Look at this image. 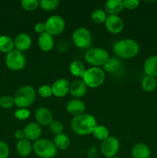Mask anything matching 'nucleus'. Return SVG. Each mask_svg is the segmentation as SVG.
Returning a JSON list of instances; mask_svg holds the SVG:
<instances>
[{"label": "nucleus", "mask_w": 157, "mask_h": 158, "mask_svg": "<svg viewBox=\"0 0 157 158\" xmlns=\"http://www.w3.org/2000/svg\"><path fill=\"white\" fill-rule=\"evenodd\" d=\"M52 117H53L50 110L43 106L38 108L35 112V121L41 127L49 126L53 120Z\"/></svg>", "instance_id": "ddd939ff"}, {"label": "nucleus", "mask_w": 157, "mask_h": 158, "mask_svg": "<svg viewBox=\"0 0 157 158\" xmlns=\"http://www.w3.org/2000/svg\"><path fill=\"white\" fill-rule=\"evenodd\" d=\"M123 6H124V9L132 10L138 8V6H139V2L138 0H124Z\"/></svg>", "instance_id": "e433bc0d"}, {"label": "nucleus", "mask_w": 157, "mask_h": 158, "mask_svg": "<svg viewBox=\"0 0 157 158\" xmlns=\"http://www.w3.org/2000/svg\"><path fill=\"white\" fill-rule=\"evenodd\" d=\"M143 69L146 76L157 77V56H152L148 57L143 65Z\"/></svg>", "instance_id": "412c9836"}, {"label": "nucleus", "mask_w": 157, "mask_h": 158, "mask_svg": "<svg viewBox=\"0 0 157 158\" xmlns=\"http://www.w3.org/2000/svg\"><path fill=\"white\" fill-rule=\"evenodd\" d=\"M156 109H157V104H156Z\"/></svg>", "instance_id": "a19ab883"}, {"label": "nucleus", "mask_w": 157, "mask_h": 158, "mask_svg": "<svg viewBox=\"0 0 157 158\" xmlns=\"http://www.w3.org/2000/svg\"><path fill=\"white\" fill-rule=\"evenodd\" d=\"M38 45L43 52H49L54 47V38L47 32L39 35L38 38Z\"/></svg>", "instance_id": "a211bd4d"}, {"label": "nucleus", "mask_w": 157, "mask_h": 158, "mask_svg": "<svg viewBox=\"0 0 157 158\" xmlns=\"http://www.w3.org/2000/svg\"><path fill=\"white\" fill-rule=\"evenodd\" d=\"M156 80L155 77H149V76H146L143 77L141 82L142 88L146 92H152L156 87Z\"/></svg>", "instance_id": "cd10ccee"}, {"label": "nucleus", "mask_w": 157, "mask_h": 158, "mask_svg": "<svg viewBox=\"0 0 157 158\" xmlns=\"http://www.w3.org/2000/svg\"><path fill=\"white\" fill-rule=\"evenodd\" d=\"M21 6L26 11L32 12L39 6V1L38 0H22L21 2Z\"/></svg>", "instance_id": "7c9ffc66"}, {"label": "nucleus", "mask_w": 157, "mask_h": 158, "mask_svg": "<svg viewBox=\"0 0 157 158\" xmlns=\"http://www.w3.org/2000/svg\"><path fill=\"white\" fill-rule=\"evenodd\" d=\"M52 142L54 143L56 149L60 151H66L70 146V139L67 134L63 133L55 135Z\"/></svg>", "instance_id": "b1692460"}, {"label": "nucleus", "mask_w": 157, "mask_h": 158, "mask_svg": "<svg viewBox=\"0 0 157 158\" xmlns=\"http://www.w3.org/2000/svg\"><path fill=\"white\" fill-rule=\"evenodd\" d=\"M119 141L118 139L113 136H109L108 138L103 140L100 146V150L103 155L107 158H110L116 156L119 151Z\"/></svg>", "instance_id": "9d476101"}, {"label": "nucleus", "mask_w": 157, "mask_h": 158, "mask_svg": "<svg viewBox=\"0 0 157 158\" xmlns=\"http://www.w3.org/2000/svg\"><path fill=\"white\" fill-rule=\"evenodd\" d=\"M23 131H24L25 138L29 141H35L38 140L42 133V127L36 122L29 123L25 127Z\"/></svg>", "instance_id": "4468645a"}, {"label": "nucleus", "mask_w": 157, "mask_h": 158, "mask_svg": "<svg viewBox=\"0 0 157 158\" xmlns=\"http://www.w3.org/2000/svg\"><path fill=\"white\" fill-rule=\"evenodd\" d=\"M34 30H35V32L39 34V35L46 32V26H45V23H37L34 26Z\"/></svg>", "instance_id": "4c0bfd02"}, {"label": "nucleus", "mask_w": 157, "mask_h": 158, "mask_svg": "<svg viewBox=\"0 0 157 158\" xmlns=\"http://www.w3.org/2000/svg\"><path fill=\"white\" fill-rule=\"evenodd\" d=\"M97 125L95 117L89 114H83L74 117L71 121V128L76 134L80 136L92 134Z\"/></svg>", "instance_id": "f257e3e1"}, {"label": "nucleus", "mask_w": 157, "mask_h": 158, "mask_svg": "<svg viewBox=\"0 0 157 158\" xmlns=\"http://www.w3.org/2000/svg\"><path fill=\"white\" fill-rule=\"evenodd\" d=\"M58 0H41L39 1V7L44 11L51 12L58 7Z\"/></svg>", "instance_id": "c756f323"}, {"label": "nucleus", "mask_w": 157, "mask_h": 158, "mask_svg": "<svg viewBox=\"0 0 157 158\" xmlns=\"http://www.w3.org/2000/svg\"><path fill=\"white\" fill-rule=\"evenodd\" d=\"M123 63L118 57H112L109 58L107 63L103 66V70L111 73H119L123 69Z\"/></svg>", "instance_id": "aec40b11"}, {"label": "nucleus", "mask_w": 157, "mask_h": 158, "mask_svg": "<svg viewBox=\"0 0 157 158\" xmlns=\"http://www.w3.org/2000/svg\"><path fill=\"white\" fill-rule=\"evenodd\" d=\"M14 137L17 140H21L25 138V134L23 130H17L14 133Z\"/></svg>", "instance_id": "58836bf2"}, {"label": "nucleus", "mask_w": 157, "mask_h": 158, "mask_svg": "<svg viewBox=\"0 0 157 158\" xmlns=\"http://www.w3.org/2000/svg\"><path fill=\"white\" fill-rule=\"evenodd\" d=\"M15 105L13 97L11 96H2L0 97V106L3 109H10Z\"/></svg>", "instance_id": "2f4dec72"}, {"label": "nucleus", "mask_w": 157, "mask_h": 158, "mask_svg": "<svg viewBox=\"0 0 157 158\" xmlns=\"http://www.w3.org/2000/svg\"><path fill=\"white\" fill-rule=\"evenodd\" d=\"M38 94L42 98H48L52 95V87L47 84L42 85L38 89Z\"/></svg>", "instance_id": "f704fd0d"}, {"label": "nucleus", "mask_w": 157, "mask_h": 158, "mask_svg": "<svg viewBox=\"0 0 157 158\" xmlns=\"http://www.w3.org/2000/svg\"><path fill=\"white\" fill-rule=\"evenodd\" d=\"M87 88V86L83 80H75L70 83L69 94L75 99L81 98L86 94Z\"/></svg>", "instance_id": "f3484780"}, {"label": "nucleus", "mask_w": 157, "mask_h": 158, "mask_svg": "<svg viewBox=\"0 0 157 158\" xmlns=\"http://www.w3.org/2000/svg\"><path fill=\"white\" fill-rule=\"evenodd\" d=\"M108 15H106V12L105 10L103 9H95L91 14V19L92 21L97 24H102V23H105L106 18Z\"/></svg>", "instance_id": "c85d7f7f"}, {"label": "nucleus", "mask_w": 157, "mask_h": 158, "mask_svg": "<svg viewBox=\"0 0 157 158\" xmlns=\"http://www.w3.org/2000/svg\"><path fill=\"white\" fill-rule=\"evenodd\" d=\"M46 32L55 36L61 34L66 27V22L64 19L58 15H54L49 17L45 23Z\"/></svg>", "instance_id": "1a4fd4ad"}, {"label": "nucleus", "mask_w": 157, "mask_h": 158, "mask_svg": "<svg viewBox=\"0 0 157 158\" xmlns=\"http://www.w3.org/2000/svg\"><path fill=\"white\" fill-rule=\"evenodd\" d=\"M86 70V66L80 60H74L69 64V72L75 77L82 78Z\"/></svg>", "instance_id": "393cba45"}, {"label": "nucleus", "mask_w": 157, "mask_h": 158, "mask_svg": "<svg viewBox=\"0 0 157 158\" xmlns=\"http://www.w3.org/2000/svg\"><path fill=\"white\" fill-rule=\"evenodd\" d=\"M33 151L40 158H53L56 155L57 149L52 140L39 138L32 145Z\"/></svg>", "instance_id": "423d86ee"}, {"label": "nucleus", "mask_w": 157, "mask_h": 158, "mask_svg": "<svg viewBox=\"0 0 157 158\" xmlns=\"http://www.w3.org/2000/svg\"><path fill=\"white\" fill-rule=\"evenodd\" d=\"M110 158H121V157H117V156H114V157H110Z\"/></svg>", "instance_id": "ea45409f"}, {"label": "nucleus", "mask_w": 157, "mask_h": 158, "mask_svg": "<svg viewBox=\"0 0 157 158\" xmlns=\"http://www.w3.org/2000/svg\"><path fill=\"white\" fill-rule=\"evenodd\" d=\"M124 9L122 0H108L105 3V12L109 15H118Z\"/></svg>", "instance_id": "6ab92c4d"}, {"label": "nucleus", "mask_w": 157, "mask_h": 158, "mask_svg": "<svg viewBox=\"0 0 157 158\" xmlns=\"http://www.w3.org/2000/svg\"><path fill=\"white\" fill-rule=\"evenodd\" d=\"M85 60L94 67L103 66L110 56L107 50L103 48H89L85 53Z\"/></svg>", "instance_id": "20e7f679"}, {"label": "nucleus", "mask_w": 157, "mask_h": 158, "mask_svg": "<svg viewBox=\"0 0 157 158\" xmlns=\"http://www.w3.org/2000/svg\"><path fill=\"white\" fill-rule=\"evenodd\" d=\"M32 151H33V148H32V143L27 139L24 138L17 142L16 151L18 155L21 156V157H29L32 154Z\"/></svg>", "instance_id": "5701e85b"}, {"label": "nucleus", "mask_w": 157, "mask_h": 158, "mask_svg": "<svg viewBox=\"0 0 157 158\" xmlns=\"http://www.w3.org/2000/svg\"><path fill=\"white\" fill-rule=\"evenodd\" d=\"M150 154L149 148L143 143H137L132 149V158H149Z\"/></svg>", "instance_id": "4be33fe9"}, {"label": "nucleus", "mask_w": 157, "mask_h": 158, "mask_svg": "<svg viewBox=\"0 0 157 158\" xmlns=\"http://www.w3.org/2000/svg\"><path fill=\"white\" fill-rule=\"evenodd\" d=\"M15 45L14 40L7 35H0V52L8 54L13 50Z\"/></svg>", "instance_id": "a878e982"}, {"label": "nucleus", "mask_w": 157, "mask_h": 158, "mask_svg": "<svg viewBox=\"0 0 157 158\" xmlns=\"http://www.w3.org/2000/svg\"><path fill=\"white\" fill-rule=\"evenodd\" d=\"M26 64V58L22 52L13 49L6 56V65L8 69L12 71H19L24 69Z\"/></svg>", "instance_id": "0eeeda50"}, {"label": "nucleus", "mask_w": 157, "mask_h": 158, "mask_svg": "<svg viewBox=\"0 0 157 158\" xmlns=\"http://www.w3.org/2000/svg\"><path fill=\"white\" fill-rule=\"evenodd\" d=\"M66 110L68 114L74 117H77V116L85 114L86 104L83 100L79 99H72L66 103Z\"/></svg>", "instance_id": "2eb2a0df"}, {"label": "nucleus", "mask_w": 157, "mask_h": 158, "mask_svg": "<svg viewBox=\"0 0 157 158\" xmlns=\"http://www.w3.org/2000/svg\"><path fill=\"white\" fill-rule=\"evenodd\" d=\"M49 127L51 132L55 134V135L62 134L64 131V127H63L62 123L59 120H52V123L49 124Z\"/></svg>", "instance_id": "473e14b6"}, {"label": "nucleus", "mask_w": 157, "mask_h": 158, "mask_svg": "<svg viewBox=\"0 0 157 158\" xmlns=\"http://www.w3.org/2000/svg\"><path fill=\"white\" fill-rule=\"evenodd\" d=\"M14 103L18 108H28L32 106L36 98V92L32 86L29 85L20 87L13 97Z\"/></svg>", "instance_id": "7ed1b4c3"}, {"label": "nucleus", "mask_w": 157, "mask_h": 158, "mask_svg": "<svg viewBox=\"0 0 157 158\" xmlns=\"http://www.w3.org/2000/svg\"><path fill=\"white\" fill-rule=\"evenodd\" d=\"M112 51L119 59H132L138 55L139 46L135 40L132 39H123L114 43Z\"/></svg>", "instance_id": "f03ea898"}, {"label": "nucleus", "mask_w": 157, "mask_h": 158, "mask_svg": "<svg viewBox=\"0 0 157 158\" xmlns=\"http://www.w3.org/2000/svg\"><path fill=\"white\" fill-rule=\"evenodd\" d=\"M69 86L70 83L68 80L65 78L58 79L51 86L52 95L58 98L64 97L69 93Z\"/></svg>", "instance_id": "f8f14e48"}, {"label": "nucleus", "mask_w": 157, "mask_h": 158, "mask_svg": "<svg viewBox=\"0 0 157 158\" xmlns=\"http://www.w3.org/2000/svg\"><path fill=\"white\" fill-rule=\"evenodd\" d=\"M9 155V145L3 140H0V158H8Z\"/></svg>", "instance_id": "c9c22d12"}, {"label": "nucleus", "mask_w": 157, "mask_h": 158, "mask_svg": "<svg viewBox=\"0 0 157 158\" xmlns=\"http://www.w3.org/2000/svg\"><path fill=\"white\" fill-rule=\"evenodd\" d=\"M72 38L75 46L80 49H88L92 44V35L89 29L85 27H79L75 29Z\"/></svg>", "instance_id": "6e6552de"}, {"label": "nucleus", "mask_w": 157, "mask_h": 158, "mask_svg": "<svg viewBox=\"0 0 157 158\" xmlns=\"http://www.w3.org/2000/svg\"><path fill=\"white\" fill-rule=\"evenodd\" d=\"M32 44V37L27 33L22 32L17 35L14 40V45L17 50L24 52L30 49Z\"/></svg>", "instance_id": "dca6fc26"}, {"label": "nucleus", "mask_w": 157, "mask_h": 158, "mask_svg": "<svg viewBox=\"0 0 157 158\" xmlns=\"http://www.w3.org/2000/svg\"><path fill=\"white\" fill-rule=\"evenodd\" d=\"M105 26L110 33L119 34L124 28V22L118 15H108L105 22Z\"/></svg>", "instance_id": "9b49d317"}, {"label": "nucleus", "mask_w": 157, "mask_h": 158, "mask_svg": "<svg viewBox=\"0 0 157 158\" xmlns=\"http://www.w3.org/2000/svg\"><path fill=\"white\" fill-rule=\"evenodd\" d=\"M106 73L103 69L100 67L92 66L86 70L82 80L87 86V87L95 89L101 86L105 81Z\"/></svg>", "instance_id": "39448f33"}, {"label": "nucleus", "mask_w": 157, "mask_h": 158, "mask_svg": "<svg viewBox=\"0 0 157 158\" xmlns=\"http://www.w3.org/2000/svg\"><path fill=\"white\" fill-rule=\"evenodd\" d=\"M92 134L95 139L102 142L110 136L109 129L103 125H96Z\"/></svg>", "instance_id": "bb28decb"}, {"label": "nucleus", "mask_w": 157, "mask_h": 158, "mask_svg": "<svg viewBox=\"0 0 157 158\" xmlns=\"http://www.w3.org/2000/svg\"><path fill=\"white\" fill-rule=\"evenodd\" d=\"M31 115V112L28 108H18L14 113V117L18 120H27Z\"/></svg>", "instance_id": "72a5a7b5"}]
</instances>
